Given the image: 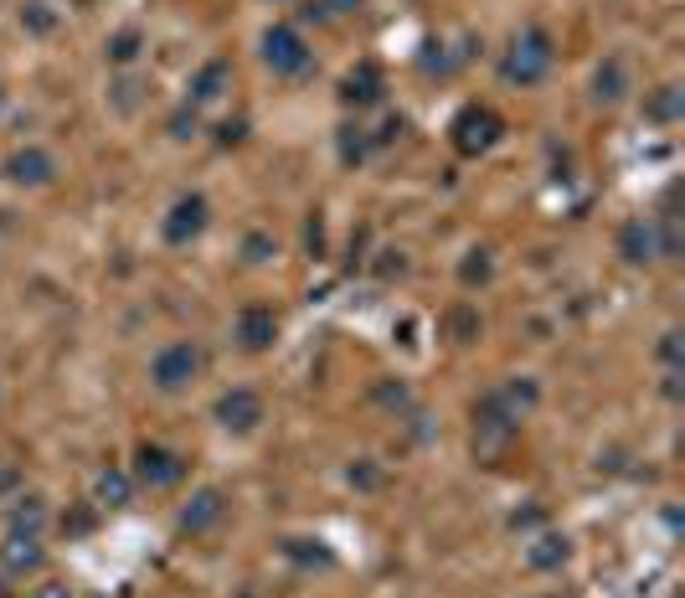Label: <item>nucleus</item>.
<instances>
[{
  "instance_id": "obj_1",
  "label": "nucleus",
  "mask_w": 685,
  "mask_h": 598,
  "mask_svg": "<svg viewBox=\"0 0 685 598\" xmlns=\"http://www.w3.org/2000/svg\"><path fill=\"white\" fill-rule=\"evenodd\" d=\"M551 62H557V52H551V37L531 26V32H521V37H515V47H510L506 62H500V73H506V83L536 88V83L551 73Z\"/></svg>"
},
{
  "instance_id": "obj_2",
  "label": "nucleus",
  "mask_w": 685,
  "mask_h": 598,
  "mask_svg": "<svg viewBox=\"0 0 685 598\" xmlns=\"http://www.w3.org/2000/svg\"><path fill=\"white\" fill-rule=\"evenodd\" d=\"M196 372H201V351H196V340H171V346H160L155 361H150V382H155L160 393H180V387H191Z\"/></svg>"
},
{
  "instance_id": "obj_3",
  "label": "nucleus",
  "mask_w": 685,
  "mask_h": 598,
  "mask_svg": "<svg viewBox=\"0 0 685 598\" xmlns=\"http://www.w3.org/2000/svg\"><path fill=\"white\" fill-rule=\"evenodd\" d=\"M263 62L274 67L278 78H299V73H310L314 52L294 26H269V32H263Z\"/></svg>"
},
{
  "instance_id": "obj_4",
  "label": "nucleus",
  "mask_w": 685,
  "mask_h": 598,
  "mask_svg": "<svg viewBox=\"0 0 685 598\" xmlns=\"http://www.w3.org/2000/svg\"><path fill=\"white\" fill-rule=\"evenodd\" d=\"M135 479L139 485H150V490H171L186 479V459L171 454V449H160V444H139L135 449Z\"/></svg>"
},
{
  "instance_id": "obj_5",
  "label": "nucleus",
  "mask_w": 685,
  "mask_h": 598,
  "mask_svg": "<svg viewBox=\"0 0 685 598\" xmlns=\"http://www.w3.org/2000/svg\"><path fill=\"white\" fill-rule=\"evenodd\" d=\"M216 423L227 428V434H253L258 423H263V398H258L253 387H233V393H222L216 398Z\"/></svg>"
},
{
  "instance_id": "obj_6",
  "label": "nucleus",
  "mask_w": 685,
  "mask_h": 598,
  "mask_svg": "<svg viewBox=\"0 0 685 598\" xmlns=\"http://www.w3.org/2000/svg\"><path fill=\"white\" fill-rule=\"evenodd\" d=\"M495 135H500V120H495L489 109H479V103H470V109L453 120V145H459V155H479V150H489Z\"/></svg>"
},
{
  "instance_id": "obj_7",
  "label": "nucleus",
  "mask_w": 685,
  "mask_h": 598,
  "mask_svg": "<svg viewBox=\"0 0 685 598\" xmlns=\"http://www.w3.org/2000/svg\"><path fill=\"white\" fill-rule=\"evenodd\" d=\"M222 516H227V496H222L216 485H207V490H196V496L180 506V532L201 537V532H212Z\"/></svg>"
},
{
  "instance_id": "obj_8",
  "label": "nucleus",
  "mask_w": 685,
  "mask_h": 598,
  "mask_svg": "<svg viewBox=\"0 0 685 598\" xmlns=\"http://www.w3.org/2000/svg\"><path fill=\"white\" fill-rule=\"evenodd\" d=\"M207 217H212V207H207V197H180L176 207H171V217H165V242H191L201 238V227H207Z\"/></svg>"
},
{
  "instance_id": "obj_9",
  "label": "nucleus",
  "mask_w": 685,
  "mask_h": 598,
  "mask_svg": "<svg viewBox=\"0 0 685 598\" xmlns=\"http://www.w3.org/2000/svg\"><path fill=\"white\" fill-rule=\"evenodd\" d=\"M5 176L16 180V186H47V180L58 176V160L47 155L41 145H26V150H16V155L5 160Z\"/></svg>"
},
{
  "instance_id": "obj_10",
  "label": "nucleus",
  "mask_w": 685,
  "mask_h": 598,
  "mask_svg": "<svg viewBox=\"0 0 685 598\" xmlns=\"http://www.w3.org/2000/svg\"><path fill=\"white\" fill-rule=\"evenodd\" d=\"M274 336H278L274 310H263V304H248V310L237 315V340H242L248 351H263V346H274Z\"/></svg>"
},
{
  "instance_id": "obj_11",
  "label": "nucleus",
  "mask_w": 685,
  "mask_h": 598,
  "mask_svg": "<svg viewBox=\"0 0 685 598\" xmlns=\"http://www.w3.org/2000/svg\"><path fill=\"white\" fill-rule=\"evenodd\" d=\"M0 568H5L11 578L37 573V568H41V541L37 537H16V532H11V541L0 547Z\"/></svg>"
},
{
  "instance_id": "obj_12",
  "label": "nucleus",
  "mask_w": 685,
  "mask_h": 598,
  "mask_svg": "<svg viewBox=\"0 0 685 598\" xmlns=\"http://www.w3.org/2000/svg\"><path fill=\"white\" fill-rule=\"evenodd\" d=\"M619 253H624L628 263H649L655 253H660V242H655V222H645V217H634L619 233Z\"/></svg>"
},
{
  "instance_id": "obj_13",
  "label": "nucleus",
  "mask_w": 685,
  "mask_h": 598,
  "mask_svg": "<svg viewBox=\"0 0 685 598\" xmlns=\"http://www.w3.org/2000/svg\"><path fill=\"white\" fill-rule=\"evenodd\" d=\"M593 88H598V99L603 103H619L628 94V67L619 58H608L603 67H598V78H593Z\"/></svg>"
},
{
  "instance_id": "obj_14",
  "label": "nucleus",
  "mask_w": 685,
  "mask_h": 598,
  "mask_svg": "<svg viewBox=\"0 0 685 598\" xmlns=\"http://www.w3.org/2000/svg\"><path fill=\"white\" fill-rule=\"evenodd\" d=\"M227 78H233V67L227 62H207L201 73H196V83H191V99L196 103H212L222 88H227Z\"/></svg>"
},
{
  "instance_id": "obj_15",
  "label": "nucleus",
  "mask_w": 685,
  "mask_h": 598,
  "mask_svg": "<svg viewBox=\"0 0 685 598\" xmlns=\"http://www.w3.org/2000/svg\"><path fill=\"white\" fill-rule=\"evenodd\" d=\"M41 526H47V511H41V500H37V496L16 500V511H11V532H16V537H37Z\"/></svg>"
},
{
  "instance_id": "obj_16",
  "label": "nucleus",
  "mask_w": 685,
  "mask_h": 598,
  "mask_svg": "<svg viewBox=\"0 0 685 598\" xmlns=\"http://www.w3.org/2000/svg\"><path fill=\"white\" fill-rule=\"evenodd\" d=\"M129 490H135V479L124 470H103L98 475V506H129Z\"/></svg>"
},
{
  "instance_id": "obj_17",
  "label": "nucleus",
  "mask_w": 685,
  "mask_h": 598,
  "mask_svg": "<svg viewBox=\"0 0 685 598\" xmlns=\"http://www.w3.org/2000/svg\"><path fill=\"white\" fill-rule=\"evenodd\" d=\"M346 99H351V103H372V99H382V73H376L372 62H366L361 73H351V78H346Z\"/></svg>"
},
{
  "instance_id": "obj_18",
  "label": "nucleus",
  "mask_w": 685,
  "mask_h": 598,
  "mask_svg": "<svg viewBox=\"0 0 685 598\" xmlns=\"http://www.w3.org/2000/svg\"><path fill=\"white\" fill-rule=\"evenodd\" d=\"M526 562L531 568H562V562H568V537H541L526 552Z\"/></svg>"
},
{
  "instance_id": "obj_19",
  "label": "nucleus",
  "mask_w": 685,
  "mask_h": 598,
  "mask_svg": "<svg viewBox=\"0 0 685 598\" xmlns=\"http://www.w3.org/2000/svg\"><path fill=\"white\" fill-rule=\"evenodd\" d=\"M139 58V32H119L109 41V62H135Z\"/></svg>"
},
{
  "instance_id": "obj_20",
  "label": "nucleus",
  "mask_w": 685,
  "mask_h": 598,
  "mask_svg": "<svg viewBox=\"0 0 685 598\" xmlns=\"http://www.w3.org/2000/svg\"><path fill=\"white\" fill-rule=\"evenodd\" d=\"M242 253H248V259H253V263L274 259V238H263V233H253V238H248V248H242Z\"/></svg>"
},
{
  "instance_id": "obj_21",
  "label": "nucleus",
  "mask_w": 685,
  "mask_h": 598,
  "mask_svg": "<svg viewBox=\"0 0 685 598\" xmlns=\"http://www.w3.org/2000/svg\"><path fill=\"white\" fill-rule=\"evenodd\" d=\"M675 109H681V88H660V103H655V114H660V120H675Z\"/></svg>"
},
{
  "instance_id": "obj_22",
  "label": "nucleus",
  "mask_w": 685,
  "mask_h": 598,
  "mask_svg": "<svg viewBox=\"0 0 685 598\" xmlns=\"http://www.w3.org/2000/svg\"><path fill=\"white\" fill-rule=\"evenodd\" d=\"M32 598H73V588L67 583H41V588H32Z\"/></svg>"
},
{
  "instance_id": "obj_23",
  "label": "nucleus",
  "mask_w": 685,
  "mask_h": 598,
  "mask_svg": "<svg viewBox=\"0 0 685 598\" xmlns=\"http://www.w3.org/2000/svg\"><path fill=\"white\" fill-rule=\"evenodd\" d=\"M26 21H32L37 32H52V16H47V5H26Z\"/></svg>"
},
{
  "instance_id": "obj_24",
  "label": "nucleus",
  "mask_w": 685,
  "mask_h": 598,
  "mask_svg": "<svg viewBox=\"0 0 685 598\" xmlns=\"http://www.w3.org/2000/svg\"><path fill=\"white\" fill-rule=\"evenodd\" d=\"M660 357H665L670 366L681 361V331H670V336H665V346H660Z\"/></svg>"
}]
</instances>
